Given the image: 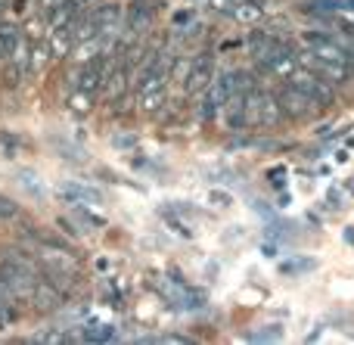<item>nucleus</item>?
<instances>
[{
    "label": "nucleus",
    "mask_w": 354,
    "mask_h": 345,
    "mask_svg": "<svg viewBox=\"0 0 354 345\" xmlns=\"http://www.w3.org/2000/svg\"><path fill=\"white\" fill-rule=\"evenodd\" d=\"M37 277H41V265L37 259H28L19 249H6V255L0 259V280L6 283V290L12 292V299H31Z\"/></svg>",
    "instance_id": "f257e3e1"
},
{
    "label": "nucleus",
    "mask_w": 354,
    "mask_h": 345,
    "mask_svg": "<svg viewBox=\"0 0 354 345\" xmlns=\"http://www.w3.org/2000/svg\"><path fill=\"white\" fill-rule=\"evenodd\" d=\"M35 259H37V265H41V274L47 280H53L59 290L72 286L75 277H78V261H75L72 252L62 249V246H53V243H37Z\"/></svg>",
    "instance_id": "f03ea898"
},
{
    "label": "nucleus",
    "mask_w": 354,
    "mask_h": 345,
    "mask_svg": "<svg viewBox=\"0 0 354 345\" xmlns=\"http://www.w3.org/2000/svg\"><path fill=\"white\" fill-rule=\"evenodd\" d=\"M280 115H283L280 100H274L270 93H261V91L245 93V122L249 124H268V128H274L280 122Z\"/></svg>",
    "instance_id": "7ed1b4c3"
},
{
    "label": "nucleus",
    "mask_w": 354,
    "mask_h": 345,
    "mask_svg": "<svg viewBox=\"0 0 354 345\" xmlns=\"http://www.w3.org/2000/svg\"><path fill=\"white\" fill-rule=\"evenodd\" d=\"M292 84L299 87L301 93H308V97H311L317 106H330L333 100H336V97H333V87L326 84V78H320L314 68H295V72H292Z\"/></svg>",
    "instance_id": "20e7f679"
},
{
    "label": "nucleus",
    "mask_w": 354,
    "mask_h": 345,
    "mask_svg": "<svg viewBox=\"0 0 354 345\" xmlns=\"http://www.w3.org/2000/svg\"><path fill=\"white\" fill-rule=\"evenodd\" d=\"M308 53L320 56V59H336V62H351V44H345L342 37H326V35H305Z\"/></svg>",
    "instance_id": "39448f33"
},
{
    "label": "nucleus",
    "mask_w": 354,
    "mask_h": 345,
    "mask_svg": "<svg viewBox=\"0 0 354 345\" xmlns=\"http://www.w3.org/2000/svg\"><path fill=\"white\" fill-rule=\"evenodd\" d=\"M137 103L143 112H153L165 103V75L159 68H149L140 81V91H137Z\"/></svg>",
    "instance_id": "423d86ee"
},
{
    "label": "nucleus",
    "mask_w": 354,
    "mask_h": 345,
    "mask_svg": "<svg viewBox=\"0 0 354 345\" xmlns=\"http://www.w3.org/2000/svg\"><path fill=\"white\" fill-rule=\"evenodd\" d=\"M62 290L53 283V280H47V277H37V283H35V290H31V305H35L37 311H56V308H62Z\"/></svg>",
    "instance_id": "0eeeda50"
},
{
    "label": "nucleus",
    "mask_w": 354,
    "mask_h": 345,
    "mask_svg": "<svg viewBox=\"0 0 354 345\" xmlns=\"http://www.w3.org/2000/svg\"><path fill=\"white\" fill-rule=\"evenodd\" d=\"M280 109L283 112H289L292 118H305V115H311L314 109H317V103H314L308 93H301L295 84H289V87H283L280 91Z\"/></svg>",
    "instance_id": "6e6552de"
},
{
    "label": "nucleus",
    "mask_w": 354,
    "mask_h": 345,
    "mask_svg": "<svg viewBox=\"0 0 354 345\" xmlns=\"http://www.w3.org/2000/svg\"><path fill=\"white\" fill-rule=\"evenodd\" d=\"M283 53H289V47L280 41V37L270 35V31H264V35H255V37H252V56H255V59L261 62L264 68H268L270 62H274L277 56H283Z\"/></svg>",
    "instance_id": "1a4fd4ad"
},
{
    "label": "nucleus",
    "mask_w": 354,
    "mask_h": 345,
    "mask_svg": "<svg viewBox=\"0 0 354 345\" xmlns=\"http://www.w3.org/2000/svg\"><path fill=\"white\" fill-rule=\"evenodd\" d=\"M233 72L230 75H218L212 84V91H208V100H205V118H212L214 112H221L227 106V100L233 97Z\"/></svg>",
    "instance_id": "9d476101"
},
{
    "label": "nucleus",
    "mask_w": 354,
    "mask_h": 345,
    "mask_svg": "<svg viewBox=\"0 0 354 345\" xmlns=\"http://www.w3.org/2000/svg\"><path fill=\"white\" fill-rule=\"evenodd\" d=\"M212 78H214V62L208 59V56H196V59H189V72H187V78H183V87H187L189 93H196Z\"/></svg>",
    "instance_id": "9b49d317"
},
{
    "label": "nucleus",
    "mask_w": 354,
    "mask_h": 345,
    "mask_svg": "<svg viewBox=\"0 0 354 345\" xmlns=\"http://www.w3.org/2000/svg\"><path fill=\"white\" fill-rule=\"evenodd\" d=\"M305 59H308V66L314 68V72L320 75V78H326V81H333V84H342L345 78H348V62H336V59H320V56H314V53H305Z\"/></svg>",
    "instance_id": "f8f14e48"
},
{
    "label": "nucleus",
    "mask_w": 354,
    "mask_h": 345,
    "mask_svg": "<svg viewBox=\"0 0 354 345\" xmlns=\"http://www.w3.org/2000/svg\"><path fill=\"white\" fill-rule=\"evenodd\" d=\"M22 50H25V41H22V31L16 25H0V59H22Z\"/></svg>",
    "instance_id": "ddd939ff"
},
{
    "label": "nucleus",
    "mask_w": 354,
    "mask_h": 345,
    "mask_svg": "<svg viewBox=\"0 0 354 345\" xmlns=\"http://www.w3.org/2000/svg\"><path fill=\"white\" fill-rule=\"evenodd\" d=\"M106 78H109V75H106L103 62H100V59H93L91 66H84V68H81V78H78V84H75V87H78V91H84V93H93L100 84H103Z\"/></svg>",
    "instance_id": "4468645a"
},
{
    "label": "nucleus",
    "mask_w": 354,
    "mask_h": 345,
    "mask_svg": "<svg viewBox=\"0 0 354 345\" xmlns=\"http://www.w3.org/2000/svg\"><path fill=\"white\" fill-rule=\"evenodd\" d=\"M230 16L239 19V22H245V25H252V22H261L264 19V6L258 3V0H236Z\"/></svg>",
    "instance_id": "2eb2a0df"
},
{
    "label": "nucleus",
    "mask_w": 354,
    "mask_h": 345,
    "mask_svg": "<svg viewBox=\"0 0 354 345\" xmlns=\"http://www.w3.org/2000/svg\"><path fill=\"white\" fill-rule=\"evenodd\" d=\"M72 44H75L72 25H56L53 37H50V50H53V56H66L68 50H72Z\"/></svg>",
    "instance_id": "dca6fc26"
},
{
    "label": "nucleus",
    "mask_w": 354,
    "mask_h": 345,
    "mask_svg": "<svg viewBox=\"0 0 354 345\" xmlns=\"http://www.w3.org/2000/svg\"><path fill=\"white\" fill-rule=\"evenodd\" d=\"M93 19H97L100 31H112L118 25V10L115 6H97V10H93Z\"/></svg>",
    "instance_id": "f3484780"
},
{
    "label": "nucleus",
    "mask_w": 354,
    "mask_h": 345,
    "mask_svg": "<svg viewBox=\"0 0 354 345\" xmlns=\"http://www.w3.org/2000/svg\"><path fill=\"white\" fill-rule=\"evenodd\" d=\"M270 72L274 75H280V78H292V72H295V59L289 53H283V56H277L274 62H270Z\"/></svg>",
    "instance_id": "a211bd4d"
},
{
    "label": "nucleus",
    "mask_w": 354,
    "mask_h": 345,
    "mask_svg": "<svg viewBox=\"0 0 354 345\" xmlns=\"http://www.w3.org/2000/svg\"><path fill=\"white\" fill-rule=\"evenodd\" d=\"M124 81H128V68H115V72L109 75V97H122L124 93Z\"/></svg>",
    "instance_id": "6ab92c4d"
},
{
    "label": "nucleus",
    "mask_w": 354,
    "mask_h": 345,
    "mask_svg": "<svg viewBox=\"0 0 354 345\" xmlns=\"http://www.w3.org/2000/svg\"><path fill=\"white\" fill-rule=\"evenodd\" d=\"M50 44H37L35 47V53H31V72H37V68H44L47 66V59H50Z\"/></svg>",
    "instance_id": "aec40b11"
},
{
    "label": "nucleus",
    "mask_w": 354,
    "mask_h": 345,
    "mask_svg": "<svg viewBox=\"0 0 354 345\" xmlns=\"http://www.w3.org/2000/svg\"><path fill=\"white\" fill-rule=\"evenodd\" d=\"M16 218H19V205L12 203V199L0 196V224H10V221H16Z\"/></svg>",
    "instance_id": "412c9836"
},
{
    "label": "nucleus",
    "mask_w": 354,
    "mask_h": 345,
    "mask_svg": "<svg viewBox=\"0 0 354 345\" xmlns=\"http://www.w3.org/2000/svg\"><path fill=\"white\" fill-rule=\"evenodd\" d=\"M91 97H93V93L75 91V97H72V109H78V112H87V109H91Z\"/></svg>",
    "instance_id": "4be33fe9"
},
{
    "label": "nucleus",
    "mask_w": 354,
    "mask_h": 345,
    "mask_svg": "<svg viewBox=\"0 0 354 345\" xmlns=\"http://www.w3.org/2000/svg\"><path fill=\"white\" fill-rule=\"evenodd\" d=\"M137 25H149V12L143 10L140 12V6H134V10H131V28H137ZM140 31V28H137Z\"/></svg>",
    "instance_id": "5701e85b"
},
{
    "label": "nucleus",
    "mask_w": 354,
    "mask_h": 345,
    "mask_svg": "<svg viewBox=\"0 0 354 345\" xmlns=\"http://www.w3.org/2000/svg\"><path fill=\"white\" fill-rule=\"evenodd\" d=\"M230 3H236V0H212V6H214V10H221V12H230L233 10Z\"/></svg>",
    "instance_id": "b1692460"
}]
</instances>
